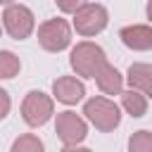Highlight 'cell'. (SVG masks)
Returning a JSON list of instances; mask_svg holds the SVG:
<instances>
[{
	"label": "cell",
	"mask_w": 152,
	"mask_h": 152,
	"mask_svg": "<svg viewBox=\"0 0 152 152\" xmlns=\"http://www.w3.org/2000/svg\"><path fill=\"white\" fill-rule=\"evenodd\" d=\"M55 133L64 145H78L86 140L88 135V124L83 116H78L76 112H57L55 119Z\"/></svg>",
	"instance_id": "52a82bcc"
},
{
	"label": "cell",
	"mask_w": 152,
	"mask_h": 152,
	"mask_svg": "<svg viewBox=\"0 0 152 152\" xmlns=\"http://www.w3.org/2000/svg\"><path fill=\"white\" fill-rule=\"evenodd\" d=\"M57 10L64 12V14H76L83 5H88V0H55Z\"/></svg>",
	"instance_id": "2e32d148"
},
{
	"label": "cell",
	"mask_w": 152,
	"mask_h": 152,
	"mask_svg": "<svg viewBox=\"0 0 152 152\" xmlns=\"http://www.w3.org/2000/svg\"><path fill=\"white\" fill-rule=\"evenodd\" d=\"M119 95H121V107H124L133 119H140V116L147 114V97H145L142 93L128 88V90H121Z\"/></svg>",
	"instance_id": "7c38bea8"
},
{
	"label": "cell",
	"mask_w": 152,
	"mask_h": 152,
	"mask_svg": "<svg viewBox=\"0 0 152 152\" xmlns=\"http://www.w3.org/2000/svg\"><path fill=\"white\" fill-rule=\"evenodd\" d=\"M38 45L45 52H62L71 45V24L62 17L48 19L38 26Z\"/></svg>",
	"instance_id": "3957f363"
},
{
	"label": "cell",
	"mask_w": 152,
	"mask_h": 152,
	"mask_svg": "<svg viewBox=\"0 0 152 152\" xmlns=\"http://www.w3.org/2000/svg\"><path fill=\"white\" fill-rule=\"evenodd\" d=\"M95 83H97V88H100L104 95H119V93L124 90V76H121V71H119L116 66H112L109 62H104V64L97 69Z\"/></svg>",
	"instance_id": "8fae6325"
},
{
	"label": "cell",
	"mask_w": 152,
	"mask_h": 152,
	"mask_svg": "<svg viewBox=\"0 0 152 152\" xmlns=\"http://www.w3.org/2000/svg\"><path fill=\"white\" fill-rule=\"evenodd\" d=\"M104 62H107L104 50L97 43H90V40L76 43L71 48V52H69V64L76 71V76H81V78H95L97 69Z\"/></svg>",
	"instance_id": "6da1fadb"
},
{
	"label": "cell",
	"mask_w": 152,
	"mask_h": 152,
	"mask_svg": "<svg viewBox=\"0 0 152 152\" xmlns=\"http://www.w3.org/2000/svg\"><path fill=\"white\" fill-rule=\"evenodd\" d=\"M59 152H93L90 147H81V145H64Z\"/></svg>",
	"instance_id": "ac0fdd59"
},
{
	"label": "cell",
	"mask_w": 152,
	"mask_h": 152,
	"mask_svg": "<svg viewBox=\"0 0 152 152\" xmlns=\"http://www.w3.org/2000/svg\"><path fill=\"white\" fill-rule=\"evenodd\" d=\"M52 97L62 104H76L86 97V86L76 76H57L52 81Z\"/></svg>",
	"instance_id": "ba28073f"
},
{
	"label": "cell",
	"mask_w": 152,
	"mask_h": 152,
	"mask_svg": "<svg viewBox=\"0 0 152 152\" xmlns=\"http://www.w3.org/2000/svg\"><path fill=\"white\" fill-rule=\"evenodd\" d=\"M128 152H152V133L147 128L133 133L128 138Z\"/></svg>",
	"instance_id": "9a60e30c"
},
{
	"label": "cell",
	"mask_w": 152,
	"mask_h": 152,
	"mask_svg": "<svg viewBox=\"0 0 152 152\" xmlns=\"http://www.w3.org/2000/svg\"><path fill=\"white\" fill-rule=\"evenodd\" d=\"M2 28L10 33V38L14 40H26L33 28H36V17L33 12L26 7V5H19V2H12L5 7L2 12Z\"/></svg>",
	"instance_id": "8992f818"
},
{
	"label": "cell",
	"mask_w": 152,
	"mask_h": 152,
	"mask_svg": "<svg viewBox=\"0 0 152 152\" xmlns=\"http://www.w3.org/2000/svg\"><path fill=\"white\" fill-rule=\"evenodd\" d=\"M0 33H2V24H0Z\"/></svg>",
	"instance_id": "ffe728a7"
},
{
	"label": "cell",
	"mask_w": 152,
	"mask_h": 152,
	"mask_svg": "<svg viewBox=\"0 0 152 152\" xmlns=\"http://www.w3.org/2000/svg\"><path fill=\"white\" fill-rule=\"evenodd\" d=\"M121 43L133 52H147L152 48V26L147 24H131L119 31Z\"/></svg>",
	"instance_id": "9c48e42d"
},
{
	"label": "cell",
	"mask_w": 152,
	"mask_h": 152,
	"mask_svg": "<svg viewBox=\"0 0 152 152\" xmlns=\"http://www.w3.org/2000/svg\"><path fill=\"white\" fill-rule=\"evenodd\" d=\"M83 114L102 133H109V131H114L121 124V109H119V104L114 100H109V97H102V95H95V97L86 100Z\"/></svg>",
	"instance_id": "7a4b0ae2"
},
{
	"label": "cell",
	"mask_w": 152,
	"mask_h": 152,
	"mask_svg": "<svg viewBox=\"0 0 152 152\" xmlns=\"http://www.w3.org/2000/svg\"><path fill=\"white\" fill-rule=\"evenodd\" d=\"M21 69V62L19 57L12 52V50H0V81H7V78H14Z\"/></svg>",
	"instance_id": "5bb4252c"
},
{
	"label": "cell",
	"mask_w": 152,
	"mask_h": 152,
	"mask_svg": "<svg viewBox=\"0 0 152 152\" xmlns=\"http://www.w3.org/2000/svg\"><path fill=\"white\" fill-rule=\"evenodd\" d=\"M10 152H45V145L36 133H21L19 138H14Z\"/></svg>",
	"instance_id": "4fadbf2b"
},
{
	"label": "cell",
	"mask_w": 152,
	"mask_h": 152,
	"mask_svg": "<svg viewBox=\"0 0 152 152\" xmlns=\"http://www.w3.org/2000/svg\"><path fill=\"white\" fill-rule=\"evenodd\" d=\"M126 81H128L131 90H138L145 97L152 95V66L147 62H133L126 71Z\"/></svg>",
	"instance_id": "30bf717a"
},
{
	"label": "cell",
	"mask_w": 152,
	"mask_h": 152,
	"mask_svg": "<svg viewBox=\"0 0 152 152\" xmlns=\"http://www.w3.org/2000/svg\"><path fill=\"white\" fill-rule=\"evenodd\" d=\"M14 0H0V5H12Z\"/></svg>",
	"instance_id": "d6986e66"
},
{
	"label": "cell",
	"mask_w": 152,
	"mask_h": 152,
	"mask_svg": "<svg viewBox=\"0 0 152 152\" xmlns=\"http://www.w3.org/2000/svg\"><path fill=\"white\" fill-rule=\"evenodd\" d=\"M10 109H12V97L5 88H0V121L10 114Z\"/></svg>",
	"instance_id": "e0dca14e"
},
{
	"label": "cell",
	"mask_w": 152,
	"mask_h": 152,
	"mask_svg": "<svg viewBox=\"0 0 152 152\" xmlns=\"http://www.w3.org/2000/svg\"><path fill=\"white\" fill-rule=\"evenodd\" d=\"M55 114V102L50 95H45L43 90H28L26 97L21 100V119L31 126H45Z\"/></svg>",
	"instance_id": "277c9868"
},
{
	"label": "cell",
	"mask_w": 152,
	"mask_h": 152,
	"mask_svg": "<svg viewBox=\"0 0 152 152\" xmlns=\"http://www.w3.org/2000/svg\"><path fill=\"white\" fill-rule=\"evenodd\" d=\"M107 24H109V12H107V7L100 5V2H88V5H83V7L74 14L71 28H76L78 36L90 38V36L102 33V31L107 28Z\"/></svg>",
	"instance_id": "5b68a950"
}]
</instances>
